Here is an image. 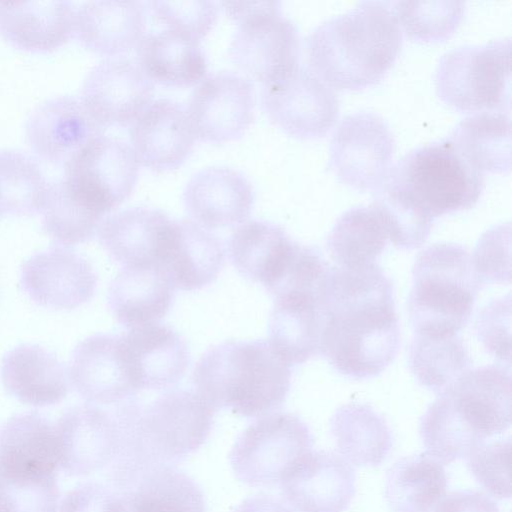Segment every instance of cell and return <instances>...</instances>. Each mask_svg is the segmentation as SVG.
Listing matches in <instances>:
<instances>
[{
	"label": "cell",
	"mask_w": 512,
	"mask_h": 512,
	"mask_svg": "<svg viewBox=\"0 0 512 512\" xmlns=\"http://www.w3.org/2000/svg\"><path fill=\"white\" fill-rule=\"evenodd\" d=\"M291 366L269 341L229 340L209 348L195 365L197 394L214 410L246 418L282 407L291 384Z\"/></svg>",
	"instance_id": "cell-3"
},
{
	"label": "cell",
	"mask_w": 512,
	"mask_h": 512,
	"mask_svg": "<svg viewBox=\"0 0 512 512\" xmlns=\"http://www.w3.org/2000/svg\"><path fill=\"white\" fill-rule=\"evenodd\" d=\"M186 109L196 138L218 144L235 141L254 120L253 84L231 71L213 73L197 85Z\"/></svg>",
	"instance_id": "cell-13"
},
{
	"label": "cell",
	"mask_w": 512,
	"mask_h": 512,
	"mask_svg": "<svg viewBox=\"0 0 512 512\" xmlns=\"http://www.w3.org/2000/svg\"><path fill=\"white\" fill-rule=\"evenodd\" d=\"M225 263L221 240L192 220H173L158 267L174 289L200 290L216 280Z\"/></svg>",
	"instance_id": "cell-26"
},
{
	"label": "cell",
	"mask_w": 512,
	"mask_h": 512,
	"mask_svg": "<svg viewBox=\"0 0 512 512\" xmlns=\"http://www.w3.org/2000/svg\"><path fill=\"white\" fill-rule=\"evenodd\" d=\"M254 199L251 182L241 172L224 166L199 170L183 191L186 211L206 229L244 223L252 212Z\"/></svg>",
	"instance_id": "cell-24"
},
{
	"label": "cell",
	"mask_w": 512,
	"mask_h": 512,
	"mask_svg": "<svg viewBox=\"0 0 512 512\" xmlns=\"http://www.w3.org/2000/svg\"><path fill=\"white\" fill-rule=\"evenodd\" d=\"M97 274L90 262L65 247H53L28 258L20 271V286L35 304L75 309L92 299Z\"/></svg>",
	"instance_id": "cell-17"
},
{
	"label": "cell",
	"mask_w": 512,
	"mask_h": 512,
	"mask_svg": "<svg viewBox=\"0 0 512 512\" xmlns=\"http://www.w3.org/2000/svg\"><path fill=\"white\" fill-rule=\"evenodd\" d=\"M137 58L153 84L188 88L207 76V61L199 43L171 30L145 34L137 46Z\"/></svg>",
	"instance_id": "cell-34"
},
{
	"label": "cell",
	"mask_w": 512,
	"mask_h": 512,
	"mask_svg": "<svg viewBox=\"0 0 512 512\" xmlns=\"http://www.w3.org/2000/svg\"><path fill=\"white\" fill-rule=\"evenodd\" d=\"M138 173L130 145L101 134L65 165L63 178L80 198L105 215L129 197Z\"/></svg>",
	"instance_id": "cell-11"
},
{
	"label": "cell",
	"mask_w": 512,
	"mask_h": 512,
	"mask_svg": "<svg viewBox=\"0 0 512 512\" xmlns=\"http://www.w3.org/2000/svg\"><path fill=\"white\" fill-rule=\"evenodd\" d=\"M60 451L56 426L38 412L18 413L0 425V473L57 475Z\"/></svg>",
	"instance_id": "cell-28"
},
{
	"label": "cell",
	"mask_w": 512,
	"mask_h": 512,
	"mask_svg": "<svg viewBox=\"0 0 512 512\" xmlns=\"http://www.w3.org/2000/svg\"><path fill=\"white\" fill-rule=\"evenodd\" d=\"M108 480L122 512H206L201 488L174 465L113 463Z\"/></svg>",
	"instance_id": "cell-14"
},
{
	"label": "cell",
	"mask_w": 512,
	"mask_h": 512,
	"mask_svg": "<svg viewBox=\"0 0 512 512\" xmlns=\"http://www.w3.org/2000/svg\"><path fill=\"white\" fill-rule=\"evenodd\" d=\"M196 139L187 109L171 99L152 101L130 125V147L139 166L158 173L181 166Z\"/></svg>",
	"instance_id": "cell-21"
},
{
	"label": "cell",
	"mask_w": 512,
	"mask_h": 512,
	"mask_svg": "<svg viewBox=\"0 0 512 512\" xmlns=\"http://www.w3.org/2000/svg\"><path fill=\"white\" fill-rule=\"evenodd\" d=\"M433 220L473 207L484 188L474 168L446 138L417 147L397 161L385 180Z\"/></svg>",
	"instance_id": "cell-6"
},
{
	"label": "cell",
	"mask_w": 512,
	"mask_h": 512,
	"mask_svg": "<svg viewBox=\"0 0 512 512\" xmlns=\"http://www.w3.org/2000/svg\"><path fill=\"white\" fill-rule=\"evenodd\" d=\"M324 300L325 296L307 293L275 298L268 325L269 342L290 366L320 354Z\"/></svg>",
	"instance_id": "cell-30"
},
{
	"label": "cell",
	"mask_w": 512,
	"mask_h": 512,
	"mask_svg": "<svg viewBox=\"0 0 512 512\" xmlns=\"http://www.w3.org/2000/svg\"><path fill=\"white\" fill-rule=\"evenodd\" d=\"M510 294L489 303L478 314L475 329L479 340L492 356L510 366Z\"/></svg>",
	"instance_id": "cell-48"
},
{
	"label": "cell",
	"mask_w": 512,
	"mask_h": 512,
	"mask_svg": "<svg viewBox=\"0 0 512 512\" xmlns=\"http://www.w3.org/2000/svg\"><path fill=\"white\" fill-rule=\"evenodd\" d=\"M482 288L471 254L460 244L422 250L412 268L407 309L414 334L456 335L469 322Z\"/></svg>",
	"instance_id": "cell-5"
},
{
	"label": "cell",
	"mask_w": 512,
	"mask_h": 512,
	"mask_svg": "<svg viewBox=\"0 0 512 512\" xmlns=\"http://www.w3.org/2000/svg\"><path fill=\"white\" fill-rule=\"evenodd\" d=\"M432 512H499V508L483 492L462 490L445 494Z\"/></svg>",
	"instance_id": "cell-50"
},
{
	"label": "cell",
	"mask_w": 512,
	"mask_h": 512,
	"mask_svg": "<svg viewBox=\"0 0 512 512\" xmlns=\"http://www.w3.org/2000/svg\"><path fill=\"white\" fill-rule=\"evenodd\" d=\"M68 378L90 404H119L137 395L124 358L121 335L98 333L74 349Z\"/></svg>",
	"instance_id": "cell-22"
},
{
	"label": "cell",
	"mask_w": 512,
	"mask_h": 512,
	"mask_svg": "<svg viewBox=\"0 0 512 512\" xmlns=\"http://www.w3.org/2000/svg\"><path fill=\"white\" fill-rule=\"evenodd\" d=\"M146 30L140 1H87L76 9L74 34L90 51L119 57L137 48Z\"/></svg>",
	"instance_id": "cell-29"
},
{
	"label": "cell",
	"mask_w": 512,
	"mask_h": 512,
	"mask_svg": "<svg viewBox=\"0 0 512 512\" xmlns=\"http://www.w3.org/2000/svg\"><path fill=\"white\" fill-rule=\"evenodd\" d=\"M59 498L57 475L0 473V512H56Z\"/></svg>",
	"instance_id": "cell-44"
},
{
	"label": "cell",
	"mask_w": 512,
	"mask_h": 512,
	"mask_svg": "<svg viewBox=\"0 0 512 512\" xmlns=\"http://www.w3.org/2000/svg\"><path fill=\"white\" fill-rule=\"evenodd\" d=\"M446 488L443 464L423 452L403 457L389 468L385 498L393 512H432Z\"/></svg>",
	"instance_id": "cell-37"
},
{
	"label": "cell",
	"mask_w": 512,
	"mask_h": 512,
	"mask_svg": "<svg viewBox=\"0 0 512 512\" xmlns=\"http://www.w3.org/2000/svg\"><path fill=\"white\" fill-rule=\"evenodd\" d=\"M58 512H122L118 494L104 483L79 484L61 500Z\"/></svg>",
	"instance_id": "cell-49"
},
{
	"label": "cell",
	"mask_w": 512,
	"mask_h": 512,
	"mask_svg": "<svg viewBox=\"0 0 512 512\" xmlns=\"http://www.w3.org/2000/svg\"><path fill=\"white\" fill-rule=\"evenodd\" d=\"M261 103L272 123L301 139L323 136L339 114L334 89L300 65L284 79L263 86Z\"/></svg>",
	"instance_id": "cell-12"
},
{
	"label": "cell",
	"mask_w": 512,
	"mask_h": 512,
	"mask_svg": "<svg viewBox=\"0 0 512 512\" xmlns=\"http://www.w3.org/2000/svg\"><path fill=\"white\" fill-rule=\"evenodd\" d=\"M330 431L339 455L352 466H378L392 446L384 418L366 404L339 407L330 419Z\"/></svg>",
	"instance_id": "cell-35"
},
{
	"label": "cell",
	"mask_w": 512,
	"mask_h": 512,
	"mask_svg": "<svg viewBox=\"0 0 512 512\" xmlns=\"http://www.w3.org/2000/svg\"><path fill=\"white\" fill-rule=\"evenodd\" d=\"M234 512H293L278 498L268 494H257L243 500Z\"/></svg>",
	"instance_id": "cell-51"
},
{
	"label": "cell",
	"mask_w": 512,
	"mask_h": 512,
	"mask_svg": "<svg viewBox=\"0 0 512 512\" xmlns=\"http://www.w3.org/2000/svg\"><path fill=\"white\" fill-rule=\"evenodd\" d=\"M388 237L371 205L355 206L344 212L332 227L327 249L338 267L376 264Z\"/></svg>",
	"instance_id": "cell-38"
},
{
	"label": "cell",
	"mask_w": 512,
	"mask_h": 512,
	"mask_svg": "<svg viewBox=\"0 0 512 512\" xmlns=\"http://www.w3.org/2000/svg\"><path fill=\"white\" fill-rule=\"evenodd\" d=\"M481 442L511 425V373L504 365L469 369L439 392Z\"/></svg>",
	"instance_id": "cell-16"
},
{
	"label": "cell",
	"mask_w": 512,
	"mask_h": 512,
	"mask_svg": "<svg viewBox=\"0 0 512 512\" xmlns=\"http://www.w3.org/2000/svg\"><path fill=\"white\" fill-rule=\"evenodd\" d=\"M172 222L162 210L132 207L104 219L98 228V238L122 268L158 267Z\"/></svg>",
	"instance_id": "cell-25"
},
{
	"label": "cell",
	"mask_w": 512,
	"mask_h": 512,
	"mask_svg": "<svg viewBox=\"0 0 512 512\" xmlns=\"http://www.w3.org/2000/svg\"><path fill=\"white\" fill-rule=\"evenodd\" d=\"M400 27L413 40L439 41L458 27L465 11L463 1L392 2Z\"/></svg>",
	"instance_id": "cell-43"
},
{
	"label": "cell",
	"mask_w": 512,
	"mask_h": 512,
	"mask_svg": "<svg viewBox=\"0 0 512 512\" xmlns=\"http://www.w3.org/2000/svg\"><path fill=\"white\" fill-rule=\"evenodd\" d=\"M154 84L137 62L111 57L87 74L80 99L105 129L131 125L152 102Z\"/></svg>",
	"instance_id": "cell-15"
},
{
	"label": "cell",
	"mask_w": 512,
	"mask_h": 512,
	"mask_svg": "<svg viewBox=\"0 0 512 512\" xmlns=\"http://www.w3.org/2000/svg\"><path fill=\"white\" fill-rule=\"evenodd\" d=\"M510 64L509 37L454 47L437 64V95L460 111L510 110Z\"/></svg>",
	"instance_id": "cell-8"
},
{
	"label": "cell",
	"mask_w": 512,
	"mask_h": 512,
	"mask_svg": "<svg viewBox=\"0 0 512 512\" xmlns=\"http://www.w3.org/2000/svg\"><path fill=\"white\" fill-rule=\"evenodd\" d=\"M148 5L167 30L198 43L212 30L219 12L217 3L209 0L150 1Z\"/></svg>",
	"instance_id": "cell-45"
},
{
	"label": "cell",
	"mask_w": 512,
	"mask_h": 512,
	"mask_svg": "<svg viewBox=\"0 0 512 512\" xmlns=\"http://www.w3.org/2000/svg\"><path fill=\"white\" fill-rule=\"evenodd\" d=\"M48 185L34 158L14 149L0 150V215L40 212Z\"/></svg>",
	"instance_id": "cell-41"
},
{
	"label": "cell",
	"mask_w": 512,
	"mask_h": 512,
	"mask_svg": "<svg viewBox=\"0 0 512 512\" xmlns=\"http://www.w3.org/2000/svg\"><path fill=\"white\" fill-rule=\"evenodd\" d=\"M374 192L370 205L376 211L392 244L400 250L421 247L429 237L433 219L387 181Z\"/></svg>",
	"instance_id": "cell-42"
},
{
	"label": "cell",
	"mask_w": 512,
	"mask_h": 512,
	"mask_svg": "<svg viewBox=\"0 0 512 512\" xmlns=\"http://www.w3.org/2000/svg\"><path fill=\"white\" fill-rule=\"evenodd\" d=\"M75 14L66 0L0 1V35L22 50L53 51L73 36Z\"/></svg>",
	"instance_id": "cell-27"
},
{
	"label": "cell",
	"mask_w": 512,
	"mask_h": 512,
	"mask_svg": "<svg viewBox=\"0 0 512 512\" xmlns=\"http://www.w3.org/2000/svg\"><path fill=\"white\" fill-rule=\"evenodd\" d=\"M471 365L472 359L458 334H414L409 347V366L421 386L439 393Z\"/></svg>",
	"instance_id": "cell-39"
},
{
	"label": "cell",
	"mask_w": 512,
	"mask_h": 512,
	"mask_svg": "<svg viewBox=\"0 0 512 512\" xmlns=\"http://www.w3.org/2000/svg\"><path fill=\"white\" fill-rule=\"evenodd\" d=\"M124 358L137 392L177 385L190 363L186 341L173 328L148 324L121 335Z\"/></svg>",
	"instance_id": "cell-23"
},
{
	"label": "cell",
	"mask_w": 512,
	"mask_h": 512,
	"mask_svg": "<svg viewBox=\"0 0 512 512\" xmlns=\"http://www.w3.org/2000/svg\"><path fill=\"white\" fill-rule=\"evenodd\" d=\"M116 405L121 447L114 461L138 466L174 465L195 453L209 436L215 413L197 393L183 389L147 404L135 396Z\"/></svg>",
	"instance_id": "cell-4"
},
{
	"label": "cell",
	"mask_w": 512,
	"mask_h": 512,
	"mask_svg": "<svg viewBox=\"0 0 512 512\" xmlns=\"http://www.w3.org/2000/svg\"><path fill=\"white\" fill-rule=\"evenodd\" d=\"M0 373L6 391L30 406L57 404L68 393L69 378L63 364L40 345L21 344L8 351Z\"/></svg>",
	"instance_id": "cell-31"
},
{
	"label": "cell",
	"mask_w": 512,
	"mask_h": 512,
	"mask_svg": "<svg viewBox=\"0 0 512 512\" xmlns=\"http://www.w3.org/2000/svg\"><path fill=\"white\" fill-rule=\"evenodd\" d=\"M329 166L345 184L376 191L392 168L395 142L378 114L359 111L346 115L332 135Z\"/></svg>",
	"instance_id": "cell-10"
},
{
	"label": "cell",
	"mask_w": 512,
	"mask_h": 512,
	"mask_svg": "<svg viewBox=\"0 0 512 512\" xmlns=\"http://www.w3.org/2000/svg\"><path fill=\"white\" fill-rule=\"evenodd\" d=\"M320 354L342 375L382 373L400 348L391 279L378 264L330 269Z\"/></svg>",
	"instance_id": "cell-1"
},
{
	"label": "cell",
	"mask_w": 512,
	"mask_h": 512,
	"mask_svg": "<svg viewBox=\"0 0 512 512\" xmlns=\"http://www.w3.org/2000/svg\"><path fill=\"white\" fill-rule=\"evenodd\" d=\"M103 131L82 100L70 95L42 102L32 110L25 124L33 152L46 162L64 166Z\"/></svg>",
	"instance_id": "cell-20"
},
{
	"label": "cell",
	"mask_w": 512,
	"mask_h": 512,
	"mask_svg": "<svg viewBox=\"0 0 512 512\" xmlns=\"http://www.w3.org/2000/svg\"><path fill=\"white\" fill-rule=\"evenodd\" d=\"M174 290L157 266L124 267L110 283L107 302L118 323L132 329L163 319Z\"/></svg>",
	"instance_id": "cell-33"
},
{
	"label": "cell",
	"mask_w": 512,
	"mask_h": 512,
	"mask_svg": "<svg viewBox=\"0 0 512 512\" xmlns=\"http://www.w3.org/2000/svg\"><path fill=\"white\" fill-rule=\"evenodd\" d=\"M401 45L392 2L363 1L307 36L308 67L333 89L357 90L383 78Z\"/></svg>",
	"instance_id": "cell-2"
},
{
	"label": "cell",
	"mask_w": 512,
	"mask_h": 512,
	"mask_svg": "<svg viewBox=\"0 0 512 512\" xmlns=\"http://www.w3.org/2000/svg\"><path fill=\"white\" fill-rule=\"evenodd\" d=\"M40 213L44 231L64 246L91 239L104 217L80 198L63 177L49 183Z\"/></svg>",
	"instance_id": "cell-40"
},
{
	"label": "cell",
	"mask_w": 512,
	"mask_h": 512,
	"mask_svg": "<svg viewBox=\"0 0 512 512\" xmlns=\"http://www.w3.org/2000/svg\"><path fill=\"white\" fill-rule=\"evenodd\" d=\"M280 2H224L226 14L238 23L228 47L231 62L263 86L276 83L300 64L296 25L281 13Z\"/></svg>",
	"instance_id": "cell-7"
},
{
	"label": "cell",
	"mask_w": 512,
	"mask_h": 512,
	"mask_svg": "<svg viewBox=\"0 0 512 512\" xmlns=\"http://www.w3.org/2000/svg\"><path fill=\"white\" fill-rule=\"evenodd\" d=\"M510 242L509 222L492 227L479 239L471 259L481 286L510 283Z\"/></svg>",
	"instance_id": "cell-47"
},
{
	"label": "cell",
	"mask_w": 512,
	"mask_h": 512,
	"mask_svg": "<svg viewBox=\"0 0 512 512\" xmlns=\"http://www.w3.org/2000/svg\"><path fill=\"white\" fill-rule=\"evenodd\" d=\"M56 426L60 467L69 476H86L117 458L121 434L113 411L94 404L70 407Z\"/></svg>",
	"instance_id": "cell-18"
},
{
	"label": "cell",
	"mask_w": 512,
	"mask_h": 512,
	"mask_svg": "<svg viewBox=\"0 0 512 512\" xmlns=\"http://www.w3.org/2000/svg\"><path fill=\"white\" fill-rule=\"evenodd\" d=\"M297 243L278 224L250 220L231 234L228 254L242 276L261 283L269 292L283 275Z\"/></svg>",
	"instance_id": "cell-32"
},
{
	"label": "cell",
	"mask_w": 512,
	"mask_h": 512,
	"mask_svg": "<svg viewBox=\"0 0 512 512\" xmlns=\"http://www.w3.org/2000/svg\"><path fill=\"white\" fill-rule=\"evenodd\" d=\"M447 139L477 170L504 173L511 168V120L504 111H483L462 119Z\"/></svg>",
	"instance_id": "cell-36"
},
{
	"label": "cell",
	"mask_w": 512,
	"mask_h": 512,
	"mask_svg": "<svg viewBox=\"0 0 512 512\" xmlns=\"http://www.w3.org/2000/svg\"><path fill=\"white\" fill-rule=\"evenodd\" d=\"M279 484L283 498L297 512H344L355 494V471L335 452L310 450Z\"/></svg>",
	"instance_id": "cell-19"
},
{
	"label": "cell",
	"mask_w": 512,
	"mask_h": 512,
	"mask_svg": "<svg viewBox=\"0 0 512 512\" xmlns=\"http://www.w3.org/2000/svg\"><path fill=\"white\" fill-rule=\"evenodd\" d=\"M313 438L297 415L276 412L245 428L229 453L239 481L257 488L279 484L287 470L311 450Z\"/></svg>",
	"instance_id": "cell-9"
},
{
	"label": "cell",
	"mask_w": 512,
	"mask_h": 512,
	"mask_svg": "<svg viewBox=\"0 0 512 512\" xmlns=\"http://www.w3.org/2000/svg\"><path fill=\"white\" fill-rule=\"evenodd\" d=\"M474 478L494 497H511V439H498L477 445L466 457Z\"/></svg>",
	"instance_id": "cell-46"
}]
</instances>
